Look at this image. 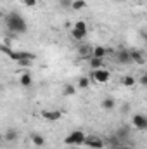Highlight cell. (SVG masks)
<instances>
[{
	"label": "cell",
	"mask_w": 147,
	"mask_h": 149,
	"mask_svg": "<svg viewBox=\"0 0 147 149\" xmlns=\"http://www.w3.org/2000/svg\"><path fill=\"white\" fill-rule=\"evenodd\" d=\"M5 24H7L9 31H12V33H26L28 31V24L19 12H9L5 17Z\"/></svg>",
	"instance_id": "6da1fadb"
},
{
	"label": "cell",
	"mask_w": 147,
	"mask_h": 149,
	"mask_svg": "<svg viewBox=\"0 0 147 149\" xmlns=\"http://www.w3.org/2000/svg\"><path fill=\"white\" fill-rule=\"evenodd\" d=\"M83 141H85L83 130H73V132L64 139V144H68V146H83Z\"/></svg>",
	"instance_id": "7a4b0ae2"
},
{
	"label": "cell",
	"mask_w": 147,
	"mask_h": 149,
	"mask_svg": "<svg viewBox=\"0 0 147 149\" xmlns=\"http://www.w3.org/2000/svg\"><path fill=\"white\" fill-rule=\"evenodd\" d=\"M88 33V28H87V23L85 21H78L74 23L73 30H71V37L76 38V40H83Z\"/></svg>",
	"instance_id": "3957f363"
},
{
	"label": "cell",
	"mask_w": 147,
	"mask_h": 149,
	"mask_svg": "<svg viewBox=\"0 0 147 149\" xmlns=\"http://www.w3.org/2000/svg\"><path fill=\"white\" fill-rule=\"evenodd\" d=\"M83 146L87 148H92V149H102L106 146V142L95 135H85V141H83Z\"/></svg>",
	"instance_id": "277c9868"
},
{
	"label": "cell",
	"mask_w": 147,
	"mask_h": 149,
	"mask_svg": "<svg viewBox=\"0 0 147 149\" xmlns=\"http://www.w3.org/2000/svg\"><path fill=\"white\" fill-rule=\"evenodd\" d=\"M90 76H92L95 81H99V83H106V81L111 78V73L106 70V68H99V70H92Z\"/></svg>",
	"instance_id": "5b68a950"
},
{
	"label": "cell",
	"mask_w": 147,
	"mask_h": 149,
	"mask_svg": "<svg viewBox=\"0 0 147 149\" xmlns=\"http://www.w3.org/2000/svg\"><path fill=\"white\" fill-rule=\"evenodd\" d=\"M132 123H133V127H135L137 130H146V128H147V116H146V114H142V113L133 114Z\"/></svg>",
	"instance_id": "8992f818"
},
{
	"label": "cell",
	"mask_w": 147,
	"mask_h": 149,
	"mask_svg": "<svg viewBox=\"0 0 147 149\" xmlns=\"http://www.w3.org/2000/svg\"><path fill=\"white\" fill-rule=\"evenodd\" d=\"M42 118L43 120H47V121H57V120H61V116H62V111H59V109H54V111H42Z\"/></svg>",
	"instance_id": "52a82bcc"
},
{
	"label": "cell",
	"mask_w": 147,
	"mask_h": 149,
	"mask_svg": "<svg viewBox=\"0 0 147 149\" xmlns=\"http://www.w3.org/2000/svg\"><path fill=\"white\" fill-rule=\"evenodd\" d=\"M130 61L142 66V64L146 63V57H144V54H142L140 50H130Z\"/></svg>",
	"instance_id": "ba28073f"
},
{
	"label": "cell",
	"mask_w": 147,
	"mask_h": 149,
	"mask_svg": "<svg viewBox=\"0 0 147 149\" xmlns=\"http://www.w3.org/2000/svg\"><path fill=\"white\" fill-rule=\"evenodd\" d=\"M106 54H107V49H106V47H102V45H95V47H92V57L104 59Z\"/></svg>",
	"instance_id": "9c48e42d"
},
{
	"label": "cell",
	"mask_w": 147,
	"mask_h": 149,
	"mask_svg": "<svg viewBox=\"0 0 147 149\" xmlns=\"http://www.w3.org/2000/svg\"><path fill=\"white\" fill-rule=\"evenodd\" d=\"M118 63L121 64H130V50H119L118 52Z\"/></svg>",
	"instance_id": "30bf717a"
},
{
	"label": "cell",
	"mask_w": 147,
	"mask_h": 149,
	"mask_svg": "<svg viewBox=\"0 0 147 149\" xmlns=\"http://www.w3.org/2000/svg\"><path fill=\"white\" fill-rule=\"evenodd\" d=\"M128 135H130V130H128V127H121V128L116 132V135H114V137H116L119 142H123V141H125Z\"/></svg>",
	"instance_id": "8fae6325"
},
{
	"label": "cell",
	"mask_w": 147,
	"mask_h": 149,
	"mask_svg": "<svg viewBox=\"0 0 147 149\" xmlns=\"http://www.w3.org/2000/svg\"><path fill=\"white\" fill-rule=\"evenodd\" d=\"M3 141H7V142H16V141H17V132H16L14 128H9V130L3 134Z\"/></svg>",
	"instance_id": "7c38bea8"
},
{
	"label": "cell",
	"mask_w": 147,
	"mask_h": 149,
	"mask_svg": "<svg viewBox=\"0 0 147 149\" xmlns=\"http://www.w3.org/2000/svg\"><path fill=\"white\" fill-rule=\"evenodd\" d=\"M31 142H33L37 148H43V146H45V137L40 135V134H31Z\"/></svg>",
	"instance_id": "4fadbf2b"
},
{
	"label": "cell",
	"mask_w": 147,
	"mask_h": 149,
	"mask_svg": "<svg viewBox=\"0 0 147 149\" xmlns=\"http://www.w3.org/2000/svg\"><path fill=\"white\" fill-rule=\"evenodd\" d=\"M19 83H21L23 87H31V83H33V78H31V74L23 73L21 76H19Z\"/></svg>",
	"instance_id": "5bb4252c"
},
{
	"label": "cell",
	"mask_w": 147,
	"mask_h": 149,
	"mask_svg": "<svg viewBox=\"0 0 147 149\" xmlns=\"http://www.w3.org/2000/svg\"><path fill=\"white\" fill-rule=\"evenodd\" d=\"M102 63H104V59H99V57H88V64H90L92 70H99V68H102Z\"/></svg>",
	"instance_id": "9a60e30c"
},
{
	"label": "cell",
	"mask_w": 147,
	"mask_h": 149,
	"mask_svg": "<svg viewBox=\"0 0 147 149\" xmlns=\"http://www.w3.org/2000/svg\"><path fill=\"white\" fill-rule=\"evenodd\" d=\"M114 106H116V102H114V99H111V97L102 99V102H101V108H102V109H112Z\"/></svg>",
	"instance_id": "2e32d148"
},
{
	"label": "cell",
	"mask_w": 147,
	"mask_h": 149,
	"mask_svg": "<svg viewBox=\"0 0 147 149\" xmlns=\"http://www.w3.org/2000/svg\"><path fill=\"white\" fill-rule=\"evenodd\" d=\"M80 56H81V57H92V45H83V47H80Z\"/></svg>",
	"instance_id": "e0dca14e"
},
{
	"label": "cell",
	"mask_w": 147,
	"mask_h": 149,
	"mask_svg": "<svg viewBox=\"0 0 147 149\" xmlns=\"http://www.w3.org/2000/svg\"><path fill=\"white\" fill-rule=\"evenodd\" d=\"M87 7V2L85 0H73L71 2V9L73 10H81V9H85Z\"/></svg>",
	"instance_id": "ac0fdd59"
},
{
	"label": "cell",
	"mask_w": 147,
	"mask_h": 149,
	"mask_svg": "<svg viewBox=\"0 0 147 149\" xmlns=\"http://www.w3.org/2000/svg\"><path fill=\"white\" fill-rule=\"evenodd\" d=\"M62 94H64V95H74V94H76V87H74V85H71V83L64 85V88H62Z\"/></svg>",
	"instance_id": "d6986e66"
},
{
	"label": "cell",
	"mask_w": 147,
	"mask_h": 149,
	"mask_svg": "<svg viewBox=\"0 0 147 149\" xmlns=\"http://www.w3.org/2000/svg\"><path fill=\"white\" fill-rule=\"evenodd\" d=\"M121 83H123L125 87H133V85H135V78H133V76H130V74H126V76H123Z\"/></svg>",
	"instance_id": "ffe728a7"
},
{
	"label": "cell",
	"mask_w": 147,
	"mask_h": 149,
	"mask_svg": "<svg viewBox=\"0 0 147 149\" xmlns=\"http://www.w3.org/2000/svg\"><path fill=\"white\" fill-rule=\"evenodd\" d=\"M88 85H90V80H88V78L81 76V78L78 80V88H88Z\"/></svg>",
	"instance_id": "44dd1931"
},
{
	"label": "cell",
	"mask_w": 147,
	"mask_h": 149,
	"mask_svg": "<svg viewBox=\"0 0 147 149\" xmlns=\"http://www.w3.org/2000/svg\"><path fill=\"white\" fill-rule=\"evenodd\" d=\"M0 52H2V54H5V56H9V54L12 52V49H10L9 45H0Z\"/></svg>",
	"instance_id": "7402d4cb"
},
{
	"label": "cell",
	"mask_w": 147,
	"mask_h": 149,
	"mask_svg": "<svg viewBox=\"0 0 147 149\" xmlns=\"http://www.w3.org/2000/svg\"><path fill=\"white\" fill-rule=\"evenodd\" d=\"M37 2L38 0H23V5H26V7H35Z\"/></svg>",
	"instance_id": "603a6c76"
},
{
	"label": "cell",
	"mask_w": 147,
	"mask_h": 149,
	"mask_svg": "<svg viewBox=\"0 0 147 149\" xmlns=\"http://www.w3.org/2000/svg\"><path fill=\"white\" fill-rule=\"evenodd\" d=\"M71 2H73V0H61V5H62L64 9H71Z\"/></svg>",
	"instance_id": "cb8c5ba5"
},
{
	"label": "cell",
	"mask_w": 147,
	"mask_h": 149,
	"mask_svg": "<svg viewBox=\"0 0 147 149\" xmlns=\"http://www.w3.org/2000/svg\"><path fill=\"white\" fill-rule=\"evenodd\" d=\"M17 64H19V66H30L31 61H17Z\"/></svg>",
	"instance_id": "d4e9b609"
},
{
	"label": "cell",
	"mask_w": 147,
	"mask_h": 149,
	"mask_svg": "<svg viewBox=\"0 0 147 149\" xmlns=\"http://www.w3.org/2000/svg\"><path fill=\"white\" fill-rule=\"evenodd\" d=\"M140 83H142V85H147V74H142V78H140Z\"/></svg>",
	"instance_id": "484cf974"
},
{
	"label": "cell",
	"mask_w": 147,
	"mask_h": 149,
	"mask_svg": "<svg viewBox=\"0 0 147 149\" xmlns=\"http://www.w3.org/2000/svg\"><path fill=\"white\" fill-rule=\"evenodd\" d=\"M116 149H132L130 146H125V144H121V146H118Z\"/></svg>",
	"instance_id": "4316f807"
},
{
	"label": "cell",
	"mask_w": 147,
	"mask_h": 149,
	"mask_svg": "<svg viewBox=\"0 0 147 149\" xmlns=\"http://www.w3.org/2000/svg\"><path fill=\"white\" fill-rule=\"evenodd\" d=\"M2 141H3V135H2V132H0V142H2Z\"/></svg>",
	"instance_id": "83f0119b"
},
{
	"label": "cell",
	"mask_w": 147,
	"mask_h": 149,
	"mask_svg": "<svg viewBox=\"0 0 147 149\" xmlns=\"http://www.w3.org/2000/svg\"><path fill=\"white\" fill-rule=\"evenodd\" d=\"M116 2H123V0H116Z\"/></svg>",
	"instance_id": "f1b7e54d"
}]
</instances>
